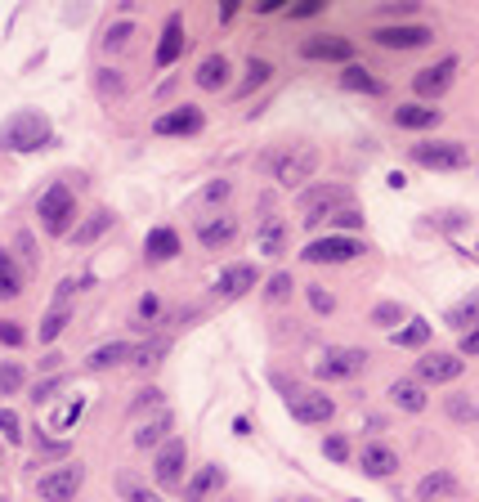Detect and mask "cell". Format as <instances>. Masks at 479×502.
<instances>
[{
	"label": "cell",
	"instance_id": "obj_10",
	"mask_svg": "<svg viewBox=\"0 0 479 502\" xmlns=\"http://www.w3.org/2000/svg\"><path fill=\"white\" fill-rule=\"evenodd\" d=\"M453 377H462V359L457 354H422L417 359V382L422 386H448Z\"/></svg>",
	"mask_w": 479,
	"mask_h": 502
},
{
	"label": "cell",
	"instance_id": "obj_22",
	"mask_svg": "<svg viewBox=\"0 0 479 502\" xmlns=\"http://www.w3.org/2000/svg\"><path fill=\"white\" fill-rule=\"evenodd\" d=\"M184 50V18L179 14H170V23H166V36L158 41V67H170L175 58Z\"/></svg>",
	"mask_w": 479,
	"mask_h": 502
},
{
	"label": "cell",
	"instance_id": "obj_14",
	"mask_svg": "<svg viewBox=\"0 0 479 502\" xmlns=\"http://www.w3.org/2000/svg\"><path fill=\"white\" fill-rule=\"evenodd\" d=\"M359 466H363V476H372V480H385V476H394V471H399V453L372 440V445L359 453Z\"/></svg>",
	"mask_w": 479,
	"mask_h": 502
},
{
	"label": "cell",
	"instance_id": "obj_56",
	"mask_svg": "<svg viewBox=\"0 0 479 502\" xmlns=\"http://www.w3.org/2000/svg\"><path fill=\"white\" fill-rule=\"evenodd\" d=\"M0 502H5V498H0Z\"/></svg>",
	"mask_w": 479,
	"mask_h": 502
},
{
	"label": "cell",
	"instance_id": "obj_50",
	"mask_svg": "<svg viewBox=\"0 0 479 502\" xmlns=\"http://www.w3.org/2000/svg\"><path fill=\"white\" fill-rule=\"evenodd\" d=\"M322 5L319 0H305V5H296V18H310V14H319Z\"/></svg>",
	"mask_w": 479,
	"mask_h": 502
},
{
	"label": "cell",
	"instance_id": "obj_24",
	"mask_svg": "<svg viewBox=\"0 0 479 502\" xmlns=\"http://www.w3.org/2000/svg\"><path fill=\"white\" fill-rule=\"evenodd\" d=\"M130 354H135V345H126V341H107L99 350H90V368L95 373H104V368H117V364H130Z\"/></svg>",
	"mask_w": 479,
	"mask_h": 502
},
{
	"label": "cell",
	"instance_id": "obj_30",
	"mask_svg": "<svg viewBox=\"0 0 479 502\" xmlns=\"http://www.w3.org/2000/svg\"><path fill=\"white\" fill-rule=\"evenodd\" d=\"M117 494H121L126 502H166L161 494H153L148 485H139L130 471H121V476H117Z\"/></svg>",
	"mask_w": 479,
	"mask_h": 502
},
{
	"label": "cell",
	"instance_id": "obj_33",
	"mask_svg": "<svg viewBox=\"0 0 479 502\" xmlns=\"http://www.w3.org/2000/svg\"><path fill=\"white\" fill-rule=\"evenodd\" d=\"M107 229H112V211H99V216H95L90 224L72 229V242H76V247H90V242H95L99 233H107Z\"/></svg>",
	"mask_w": 479,
	"mask_h": 502
},
{
	"label": "cell",
	"instance_id": "obj_18",
	"mask_svg": "<svg viewBox=\"0 0 479 502\" xmlns=\"http://www.w3.org/2000/svg\"><path fill=\"white\" fill-rule=\"evenodd\" d=\"M457 494V476L453 471H430L417 480V502H439V498H453Z\"/></svg>",
	"mask_w": 479,
	"mask_h": 502
},
{
	"label": "cell",
	"instance_id": "obj_44",
	"mask_svg": "<svg viewBox=\"0 0 479 502\" xmlns=\"http://www.w3.org/2000/svg\"><path fill=\"white\" fill-rule=\"evenodd\" d=\"M291 287H296V282H291V274H273V279H269V301H273V305H282V301H287V296H291Z\"/></svg>",
	"mask_w": 479,
	"mask_h": 502
},
{
	"label": "cell",
	"instance_id": "obj_1",
	"mask_svg": "<svg viewBox=\"0 0 479 502\" xmlns=\"http://www.w3.org/2000/svg\"><path fill=\"white\" fill-rule=\"evenodd\" d=\"M50 139H54V126L46 112L23 108L0 126V149H5V153H41Z\"/></svg>",
	"mask_w": 479,
	"mask_h": 502
},
{
	"label": "cell",
	"instance_id": "obj_28",
	"mask_svg": "<svg viewBox=\"0 0 479 502\" xmlns=\"http://www.w3.org/2000/svg\"><path fill=\"white\" fill-rule=\"evenodd\" d=\"M341 86H345V90H359V95H381V81H376L368 67H359V63H350V67L341 72Z\"/></svg>",
	"mask_w": 479,
	"mask_h": 502
},
{
	"label": "cell",
	"instance_id": "obj_21",
	"mask_svg": "<svg viewBox=\"0 0 479 502\" xmlns=\"http://www.w3.org/2000/svg\"><path fill=\"white\" fill-rule=\"evenodd\" d=\"M439 117L443 112H434L430 104H403V108H394V126H403V130H430V126H439Z\"/></svg>",
	"mask_w": 479,
	"mask_h": 502
},
{
	"label": "cell",
	"instance_id": "obj_4",
	"mask_svg": "<svg viewBox=\"0 0 479 502\" xmlns=\"http://www.w3.org/2000/svg\"><path fill=\"white\" fill-rule=\"evenodd\" d=\"M36 220L50 238H72V220H76V198L67 184H50L36 202Z\"/></svg>",
	"mask_w": 479,
	"mask_h": 502
},
{
	"label": "cell",
	"instance_id": "obj_5",
	"mask_svg": "<svg viewBox=\"0 0 479 502\" xmlns=\"http://www.w3.org/2000/svg\"><path fill=\"white\" fill-rule=\"evenodd\" d=\"M273 386L291 394V399H287V404H291V417H296V422H305V426H322V422H331V417H336V404H331L322 391H296L287 377H273Z\"/></svg>",
	"mask_w": 479,
	"mask_h": 502
},
{
	"label": "cell",
	"instance_id": "obj_17",
	"mask_svg": "<svg viewBox=\"0 0 479 502\" xmlns=\"http://www.w3.org/2000/svg\"><path fill=\"white\" fill-rule=\"evenodd\" d=\"M233 238H238V220H233V216H211V220L198 224V242L211 247V251L215 247H229Z\"/></svg>",
	"mask_w": 479,
	"mask_h": 502
},
{
	"label": "cell",
	"instance_id": "obj_6",
	"mask_svg": "<svg viewBox=\"0 0 479 502\" xmlns=\"http://www.w3.org/2000/svg\"><path fill=\"white\" fill-rule=\"evenodd\" d=\"M81 480H86V466L81 462H67V466H54L36 480V494L46 502H72L81 494Z\"/></svg>",
	"mask_w": 479,
	"mask_h": 502
},
{
	"label": "cell",
	"instance_id": "obj_29",
	"mask_svg": "<svg viewBox=\"0 0 479 502\" xmlns=\"http://www.w3.org/2000/svg\"><path fill=\"white\" fill-rule=\"evenodd\" d=\"M448 328L475 333V328H479V296H466L462 305H453V310H448Z\"/></svg>",
	"mask_w": 479,
	"mask_h": 502
},
{
	"label": "cell",
	"instance_id": "obj_52",
	"mask_svg": "<svg viewBox=\"0 0 479 502\" xmlns=\"http://www.w3.org/2000/svg\"><path fill=\"white\" fill-rule=\"evenodd\" d=\"M224 193H229V184H224V179H215L211 189H207V198H211V202H219V198H224Z\"/></svg>",
	"mask_w": 479,
	"mask_h": 502
},
{
	"label": "cell",
	"instance_id": "obj_15",
	"mask_svg": "<svg viewBox=\"0 0 479 502\" xmlns=\"http://www.w3.org/2000/svg\"><path fill=\"white\" fill-rule=\"evenodd\" d=\"M376 46H385V50H417V46H430V27H376Z\"/></svg>",
	"mask_w": 479,
	"mask_h": 502
},
{
	"label": "cell",
	"instance_id": "obj_46",
	"mask_svg": "<svg viewBox=\"0 0 479 502\" xmlns=\"http://www.w3.org/2000/svg\"><path fill=\"white\" fill-rule=\"evenodd\" d=\"M322 453H327L331 462H345V457H350V440H345V435H327V440H322Z\"/></svg>",
	"mask_w": 479,
	"mask_h": 502
},
{
	"label": "cell",
	"instance_id": "obj_27",
	"mask_svg": "<svg viewBox=\"0 0 479 502\" xmlns=\"http://www.w3.org/2000/svg\"><path fill=\"white\" fill-rule=\"evenodd\" d=\"M224 81H229V58L224 55H211L198 63V86L202 90H224Z\"/></svg>",
	"mask_w": 479,
	"mask_h": 502
},
{
	"label": "cell",
	"instance_id": "obj_42",
	"mask_svg": "<svg viewBox=\"0 0 479 502\" xmlns=\"http://www.w3.org/2000/svg\"><path fill=\"white\" fill-rule=\"evenodd\" d=\"M63 328H67V310H58V305H54L50 314L41 319V341H54V336L63 333Z\"/></svg>",
	"mask_w": 479,
	"mask_h": 502
},
{
	"label": "cell",
	"instance_id": "obj_55",
	"mask_svg": "<svg viewBox=\"0 0 479 502\" xmlns=\"http://www.w3.org/2000/svg\"><path fill=\"white\" fill-rule=\"evenodd\" d=\"M0 466H5V457H0Z\"/></svg>",
	"mask_w": 479,
	"mask_h": 502
},
{
	"label": "cell",
	"instance_id": "obj_38",
	"mask_svg": "<svg viewBox=\"0 0 479 502\" xmlns=\"http://www.w3.org/2000/svg\"><path fill=\"white\" fill-rule=\"evenodd\" d=\"M23 382H27L23 364H0V391H5V394H18V391H23Z\"/></svg>",
	"mask_w": 479,
	"mask_h": 502
},
{
	"label": "cell",
	"instance_id": "obj_19",
	"mask_svg": "<svg viewBox=\"0 0 479 502\" xmlns=\"http://www.w3.org/2000/svg\"><path fill=\"white\" fill-rule=\"evenodd\" d=\"M256 279H260V274H256V265H233V270H224V274H219V282H215V292L233 301V296H242V292H251V287H256Z\"/></svg>",
	"mask_w": 479,
	"mask_h": 502
},
{
	"label": "cell",
	"instance_id": "obj_16",
	"mask_svg": "<svg viewBox=\"0 0 479 502\" xmlns=\"http://www.w3.org/2000/svg\"><path fill=\"white\" fill-rule=\"evenodd\" d=\"M153 130H158V135H193V130H202V112L198 108L161 112L158 121H153Z\"/></svg>",
	"mask_w": 479,
	"mask_h": 502
},
{
	"label": "cell",
	"instance_id": "obj_13",
	"mask_svg": "<svg viewBox=\"0 0 479 502\" xmlns=\"http://www.w3.org/2000/svg\"><path fill=\"white\" fill-rule=\"evenodd\" d=\"M301 55L314 58V63H345V58L354 55V46L345 36H314V41L301 46Z\"/></svg>",
	"mask_w": 479,
	"mask_h": 502
},
{
	"label": "cell",
	"instance_id": "obj_26",
	"mask_svg": "<svg viewBox=\"0 0 479 502\" xmlns=\"http://www.w3.org/2000/svg\"><path fill=\"white\" fill-rule=\"evenodd\" d=\"M144 251H148L153 265H158V261H170V256H179V233H175V229H153L148 242H144Z\"/></svg>",
	"mask_w": 479,
	"mask_h": 502
},
{
	"label": "cell",
	"instance_id": "obj_3",
	"mask_svg": "<svg viewBox=\"0 0 479 502\" xmlns=\"http://www.w3.org/2000/svg\"><path fill=\"white\" fill-rule=\"evenodd\" d=\"M269 175L278 179V184H287V189H301V184H310V175L319 170V149H310V144H291V149H278L273 158H265Z\"/></svg>",
	"mask_w": 479,
	"mask_h": 502
},
{
	"label": "cell",
	"instance_id": "obj_8",
	"mask_svg": "<svg viewBox=\"0 0 479 502\" xmlns=\"http://www.w3.org/2000/svg\"><path fill=\"white\" fill-rule=\"evenodd\" d=\"M368 368V350H359V345H336V350H327L319 364V377L327 382H336V377H359Z\"/></svg>",
	"mask_w": 479,
	"mask_h": 502
},
{
	"label": "cell",
	"instance_id": "obj_45",
	"mask_svg": "<svg viewBox=\"0 0 479 502\" xmlns=\"http://www.w3.org/2000/svg\"><path fill=\"white\" fill-rule=\"evenodd\" d=\"M305 292H310V305H314L319 314H331V310H336V296H331L327 287H319V282H314V287H305Z\"/></svg>",
	"mask_w": 479,
	"mask_h": 502
},
{
	"label": "cell",
	"instance_id": "obj_9",
	"mask_svg": "<svg viewBox=\"0 0 479 502\" xmlns=\"http://www.w3.org/2000/svg\"><path fill=\"white\" fill-rule=\"evenodd\" d=\"M354 256H363V242H354V238H319V242H310L305 247V261L310 265H341V261H354Z\"/></svg>",
	"mask_w": 479,
	"mask_h": 502
},
{
	"label": "cell",
	"instance_id": "obj_40",
	"mask_svg": "<svg viewBox=\"0 0 479 502\" xmlns=\"http://www.w3.org/2000/svg\"><path fill=\"white\" fill-rule=\"evenodd\" d=\"M331 229H363V207L359 202H350V207H341L336 216H331Z\"/></svg>",
	"mask_w": 479,
	"mask_h": 502
},
{
	"label": "cell",
	"instance_id": "obj_49",
	"mask_svg": "<svg viewBox=\"0 0 479 502\" xmlns=\"http://www.w3.org/2000/svg\"><path fill=\"white\" fill-rule=\"evenodd\" d=\"M158 404H161V391H144L135 404H130V417H135V413H144V408H158Z\"/></svg>",
	"mask_w": 479,
	"mask_h": 502
},
{
	"label": "cell",
	"instance_id": "obj_37",
	"mask_svg": "<svg viewBox=\"0 0 479 502\" xmlns=\"http://www.w3.org/2000/svg\"><path fill=\"white\" fill-rule=\"evenodd\" d=\"M408 314H403V305H394V301H381L372 310V323L376 328H394V323H403Z\"/></svg>",
	"mask_w": 479,
	"mask_h": 502
},
{
	"label": "cell",
	"instance_id": "obj_39",
	"mask_svg": "<svg viewBox=\"0 0 479 502\" xmlns=\"http://www.w3.org/2000/svg\"><path fill=\"white\" fill-rule=\"evenodd\" d=\"M130 36H135V27H130V23H117V27H107L104 50H107V55H117V50H126V46H130Z\"/></svg>",
	"mask_w": 479,
	"mask_h": 502
},
{
	"label": "cell",
	"instance_id": "obj_12",
	"mask_svg": "<svg viewBox=\"0 0 479 502\" xmlns=\"http://www.w3.org/2000/svg\"><path fill=\"white\" fill-rule=\"evenodd\" d=\"M184 457H189L184 440H166V445L158 448V466H153V480H158L161 489H170V485H179V480H184Z\"/></svg>",
	"mask_w": 479,
	"mask_h": 502
},
{
	"label": "cell",
	"instance_id": "obj_51",
	"mask_svg": "<svg viewBox=\"0 0 479 502\" xmlns=\"http://www.w3.org/2000/svg\"><path fill=\"white\" fill-rule=\"evenodd\" d=\"M54 391H58V382H41V386H36V404H46Z\"/></svg>",
	"mask_w": 479,
	"mask_h": 502
},
{
	"label": "cell",
	"instance_id": "obj_7",
	"mask_svg": "<svg viewBox=\"0 0 479 502\" xmlns=\"http://www.w3.org/2000/svg\"><path fill=\"white\" fill-rule=\"evenodd\" d=\"M408 158L426 170H462L466 167V149H462V144H443V139H422V144H413Z\"/></svg>",
	"mask_w": 479,
	"mask_h": 502
},
{
	"label": "cell",
	"instance_id": "obj_36",
	"mask_svg": "<svg viewBox=\"0 0 479 502\" xmlns=\"http://www.w3.org/2000/svg\"><path fill=\"white\" fill-rule=\"evenodd\" d=\"M18 296V270H14V261L0 251V301H14Z\"/></svg>",
	"mask_w": 479,
	"mask_h": 502
},
{
	"label": "cell",
	"instance_id": "obj_47",
	"mask_svg": "<svg viewBox=\"0 0 479 502\" xmlns=\"http://www.w3.org/2000/svg\"><path fill=\"white\" fill-rule=\"evenodd\" d=\"M0 341H5V345H23V328H18L14 319H0Z\"/></svg>",
	"mask_w": 479,
	"mask_h": 502
},
{
	"label": "cell",
	"instance_id": "obj_43",
	"mask_svg": "<svg viewBox=\"0 0 479 502\" xmlns=\"http://www.w3.org/2000/svg\"><path fill=\"white\" fill-rule=\"evenodd\" d=\"M0 431H5V440H9V445H18V440H23V422H18V413H14V408H0Z\"/></svg>",
	"mask_w": 479,
	"mask_h": 502
},
{
	"label": "cell",
	"instance_id": "obj_35",
	"mask_svg": "<svg viewBox=\"0 0 479 502\" xmlns=\"http://www.w3.org/2000/svg\"><path fill=\"white\" fill-rule=\"evenodd\" d=\"M282 247H287V229L278 220H265V229H260V251L265 256H282Z\"/></svg>",
	"mask_w": 479,
	"mask_h": 502
},
{
	"label": "cell",
	"instance_id": "obj_34",
	"mask_svg": "<svg viewBox=\"0 0 479 502\" xmlns=\"http://www.w3.org/2000/svg\"><path fill=\"white\" fill-rule=\"evenodd\" d=\"M166 431H170V413H158V417H153L148 426H139V435H135V445H139V448H158Z\"/></svg>",
	"mask_w": 479,
	"mask_h": 502
},
{
	"label": "cell",
	"instance_id": "obj_48",
	"mask_svg": "<svg viewBox=\"0 0 479 502\" xmlns=\"http://www.w3.org/2000/svg\"><path fill=\"white\" fill-rule=\"evenodd\" d=\"M99 90H104V95H117V90H121V72L104 67V72H99Z\"/></svg>",
	"mask_w": 479,
	"mask_h": 502
},
{
	"label": "cell",
	"instance_id": "obj_2",
	"mask_svg": "<svg viewBox=\"0 0 479 502\" xmlns=\"http://www.w3.org/2000/svg\"><path fill=\"white\" fill-rule=\"evenodd\" d=\"M341 207H350V189H345V184H310V189L296 198V211H301V224H305V229L327 224Z\"/></svg>",
	"mask_w": 479,
	"mask_h": 502
},
{
	"label": "cell",
	"instance_id": "obj_54",
	"mask_svg": "<svg viewBox=\"0 0 479 502\" xmlns=\"http://www.w3.org/2000/svg\"><path fill=\"white\" fill-rule=\"evenodd\" d=\"M139 314H158V296H144L139 301Z\"/></svg>",
	"mask_w": 479,
	"mask_h": 502
},
{
	"label": "cell",
	"instance_id": "obj_32",
	"mask_svg": "<svg viewBox=\"0 0 479 502\" xmlns=\"http://www.w3.org/2000/svg\"><path fill=\"white\" fill-rule=\"evenodd\" d=\"M448 417L453 422H479V404H475V394H448Z\"/></svg>",
	"mask_w": 479,
	"mask_h": 502
},
{
	"label": "cell",
	"instance_id": "obj_53",
	"mask_svg": "<svg viewBox=\"0 0 479 502\" xmlns=\"http://www.w3.org/2000/svg\"><path fill=\"white\" fill-rule=\"evenodd\" d=\"M462 350H466V354H475V350H479V328H475V333H466V341H462Z\"/></svg>",
	"mask_w": 479,
	"mask_h": 502
},
{
	"label": "cell",
	"instance_id": "obj_31",
	"mask_svg": "<svg viewBox=\"0 0 479 502\" xmlns=\"http://www.w3.org/2000/svg\"><path fill=\"white\" fill-rule=\"evenodd\" d=\"M390 341H394V345H403V350H417V345H426V341H430V323H426V319H408L399 333L390 336Z\"/></svg>",
	"mask_w": 479,
	"mask_h": 502
},
{
	"label": "cell",
	"instance_id": "obj_41",
	"mask_svg": "<svg viewBox=\"0 0 479 502\" xmlns=\"http://www.w3.org/2000/svg\"><path fill=\"white\" fill-rule=\"evenodd\" d=\"M269 77H273V72H269V63H260V58H251V63H247V81H242V95H251L256 86H265Z\"/></svg>",
	"mask_w": 479,
	"mask_h": 502
},
{
	"label": "cell",
	"instance_id": "obj_25",
	"mask_svg": "<svg viewBox=\"0 0 479 502\" xmlns=\"http://www.w3.org/2000/svg\"><path fill=\"white\" fill-rule=\"evenodd\" d=\"M219 485H224V471H219V466H202V471L184 485V498H189V502H207Z\"/></svg>",
	"mask_w": 479,
	"mask_h": 502
},
{
	"label": "cell",
	"instance_id": "obj_20",
	"mask_svg": "<svg viewBox=\"0 0 479 502\" xmlns=\"http://www.w3.org/2000/svg\"><path fill=\"white\" fill-rule=\"evenodd\" d=\"M390 399H394L403 413H422V408H426V386H422L417 377H399V382L390 386Z\"/></svg>",
	"mask_w": 479,
	"mask_h": 502
},
{
	"label": "cell",
	"instance_id": "obj_11",
	"mask_svg": "<svg viewBox=\"0 0 479 502\" xmlns=\"http://www.w3.org/2000/svg\"><path fill=\"white\" fill-rule=\"evenodd\" d=\"M453 72H457V58H439V63H430V67H422V72L413 77V90H417L422 99H439V95L453 86Z\"/></svg>",
	"mask_w": 479,
	"mask_h": 502
},
{
	"label": "cell",
	"instance_id": "obj_23",
	"mask_svg": "<svg viewBox=\"0 0 479 502\" xmlns=\"http://www.w3.org/2000/svg\"><path fill=\"white\" fill-rule=\"evenodd\" d=\"M170 354V341L166 336H153V341H144V345H135V354H130V368H139V373H153L161 368V359Z\"/></svg>",
	"mask_w": 479,
	"mask_h": 502
}]
</instances>
